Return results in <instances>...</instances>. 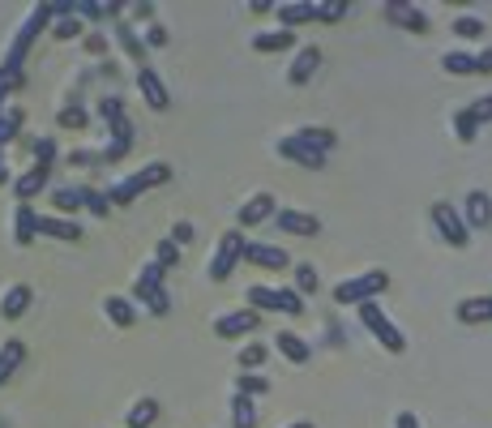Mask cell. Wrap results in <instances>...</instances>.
Returning a JSON list of instances; mask_svg holds the SVG:
<instances>
[{"mask_svg":"<svg viewBox=\"0 0 492 428\" xmlns=\"http://www.w3.org/2000/svg\"><path fill=\"white\" fill-rule=\"evenodd\" d=\"M167 180H172V167H167V163H146L141 172L124 175L116 184H107L103 197H107V206H129V201H138L146 189H158V184H167Z\"/></svg>","mask_w":492,"mask_h":428,"instance_id":"6da1fadb","label":"cell"},{"mask_svg":"<svg viewBox=\"0 0 492 428\" xmlns=\"http://www.w3.org/2000/svg\"><path fill=\"white\" fill-rule=\"evenodd\" d=\"M47 21H52V0L35 4V9H30V18L21 21V30L13 35L9 52H4V60H0V69H4V73H21V64H26V52L35 47V39L43 35V26H47Z\"/></svg>","mask_w":492,"mask_h":428,"instance_id":"7a4b0ae2","label":"cell"},{"mask_svg":"<svg viewBox=\"0 0 492 428\" xmlns=\"http://www.w3.org/2000/svg\"><path fill=\"white\" fill-rule=\"evenodd\" d=\"M390 287V274L386 270H364L355 274V278H343L335 287V304H369V300H377V292H386Z\"/></svg>","mask_w":492,"mask_h":428,"instance_id":"3957f363","label":"cell"},{"mask_svg":"<svg viewBox=\"0 0 492 428\" xmlns=\"http://www.w3.org/2000/svg\"><path fill=\"white\" fill-rule=\"evenodd\" d=\"M360 326L373 334V338H377V343H381L386 351H394V355H403V351H407V338H403V330L394 326L386 312H381V304H377V300L360 304Z\"/></svg>","mask_w":492,"mask_h":428,"instance_id":"277c9868","label":"cell"},{"mask_svg":"<svg viewBox=\"0 0 492 428\" xmlns=\"http://www.w3.org/2000/svg\"><path fill=\"white\" fill-rule=\"evenodd\" d=\"M133 304H146V309L163 317V312L172 309V300H167V287H163V270H158L155 261H146L138 274V283H133V295H129Z\"/></svg>","mask_w":492,"mask_h":428,"instance_id":"5b68a950","label":"cell"},{"mask_svg":"<svg viewBox=\"0 0 492 428\" xmlns=\"http://www.w3.org/2000/svg\"><path fill=\"white\" fill-rule=\"evenodd\" d=\"M244 244H249V240H244V232H240V227L223 232V235H218L215 257H210V270H206V274H210L215 283H223V278H227V274H232L240 261H244Z\"/></svg>","mask_w":492,"mask_h":428,"instance_id":"8992f818","label":"cell"},{"mask_svg":"<svg viewBox=\"0 0 492 428\" xmlns=\"http://www.w3.org/2000/svg\"><path fill=\"white\" fill-rule=\"evenodd\" d=\"M428 218H433V227L441 232V240L450 244V249H467V240H471V232H467V223H462V214H458V206H450V201H433V210H428Z\"/></svg>","mask_w":492,"mask_h":428,"instance_id":"52a82bcc","label":"cell"},{"mask_svg":"<svg viewBox=\"0 0 492 428\" xmlns=\"http://www.w3.org/2000/svg\"><path fill=\"white\" fill-rule=\"evenodd\" d=\"M275 210H278L275 193H266V189H261V193H253L236 210V227H240V232H244V227H261V223H270V218H275Z\"/></svg>","mask_w":492,"mask_h":428,"instance_id":"ba28073f","label":"cell"},{"mask_svg":"<svg viewBox=\"0 0 492 428\" xmlns=\"http://www.w3.org/2000/svg\"><path fill=\"white\" fill-rule=\"evenodd\" d=\"M278 155L287 158V163H300V167H309V172H321L326 163H330V155H321V150H313L309 141H300L295 133H287L283 141H278Z\"/></svg>","mask_w":492,"mask_h":428,"instance_id":"9c48e42d","label":"cell"},{"mask_svg":"<svg viewBox=\"0 0 492 428\" xmlns=\"http://www.w3.org/2000/svg\"><path fill=\"white\" fill-rule=\"evenodd\" d=\"M261 326V317L253 309H236V312H218L215 317V334L218 338H244Z\"/></svg>","mask_w":492,"mask_h":428,"instance_id":"30bf717a","label":"cell"},{"mask_svg":"<svg viewBox=\"0 0 492 428\" xmlns=\"http://www.w3.org/2000/svg\"><path fill=\"white\" fill-rule=\"evenodd\" d=\"M270 223H275L278 232H287V235H317V232H321V218H317V214H309V210H292V206H287V210L278 206Z\"/></svg>","mask_w":492,"mask_h":428,"instance_id":"8fae6325","label":"cell"},{"mask_svg":"<svg viewBox=\"0 0 492 428\" xmlns=\"http://www.w3.org/2000/svg\"><path fill=\"white\" fill-rule=\"evenodd\" d=\"M462 223H467V232H488L492 227V197L484 189H471L467 193V206H462Z\"/></svg>","mask_w":492,"mask_h":428,"instance_id":"7c38bea8","label":"cell"},{"mask_svg":"<svg viewBox=\"0 0 492 428\" xmlns=\"http://www.w3.org/2000/svg\"><path fill=\"white\" fill-rule=\"evenodd\" d=\"M138 90H141V98H146V107H150V112H167V107H172V95H167L163 78H158L150 64H141V69H138Z\"/></svg>","mask_w":492,"mask_h":428,"instance_id":"4fadbf2b","label":"cell"},{"mask_svg":"<svg viewBox=\"0 0 492 428\" xmlns=\"http://www.w3.org/2000/svg\"><path fill=\"white\" fill-rule=\"evenodd\" d=\"M47 180H52V172L47 167H26V172L13 180V197H18V206H30V197H39L43 189H47Z\"/></svg>","mask_w":492,"mask_h":428,"instance_id":"5bb4252c","label":"cell"},{"mask_svg":"<svg viewBox=\"0 0 492 428\" xmlns=\"http://www.w3.org/2000/svg\"><path fill=\"white\" fill-rule=\"evenodd\" d=\"M317 69H321V47H295V60H292V69H287V81L292 86H309V78H313Z\"/></svg>","mask_w":492,"mask_h":428,"instance_id":"9a60e30c","label":"cell"},{"mask_svg":"<svg viewBox=\"0 0 492 428\" xmlns=\"http://www.w3.org/2000/svg\"><path fill=\"white\" fill-rule=\"evenodd\" d=\"M454 317L462 326H492V295H467V300H458Z\"/></svg>","mask_w":492,"mask_h":428,"instance_id":"2e32d148","label":"cell"},{"mask_svg":"<svg viewBox=\"0 0 492 428\" xmlns=\"http://www.w3.org/2000/svg\"><path fill=\"white\" fill-rule=\"evenodd\" d=\"M35 232L52 235V240H69V244H78V240H81V223H73V218H60V214H39Z\"/></svg>","mask_w":492,"mask_h":428,"instance_id":"e0dca14e","label":"cell"},{"mask_svg":"<svg viewBox=\"0 0 492 428\" xmlns=\"http://www.w3.org/2000/svg\"><path fill=\"white\" fill-rule=\"evenodd\" d=\"M386 18H390L394 26H407V30H415V35H424V30H428V18H424V9H420V4L390 0V4H386Z\"/></svg>","mask_w":492,"mask_h":428,"instance_id":"ac0fdd59","label":"cell"},{"mask_svg":"<svg viewBox=\"0 0 492 428\" xmlns=\"http://www.w3.org/2000/svg\"><path fill=\"white\" fill-rule=\"evenodd\" d=\"M30 304H35V292H30L26 283H13L9 292L0 295V317H4V321H18V317L30 309Z\"/></svg>","mask_w":492,"mask_h":428,"instance_id":"d6986e66","label":"cell"},{"mask_svg":"<svg viewBox=\"0 0 492 428\" xmlns=\"http://www.w3.org/2000/svg\"><path fill=\"white\" fill-rule=\"evenodd\" d=\"M103 312H107V321L120 326V330L138 326V304H133L129 295H107V300H103Z\"/></svg>","mask_w":492,"mask_h":428,"instance_id":"ffe728a7","label":"cell"},{"mask_svg":"<svg viewBox=\"0 0 492 428\" xmlns=\"http://www.w3.org/2000/svg\"><path fill=\"white\" fill-rule=\"evenodd\" d=\"M244 261H253L261 270H287V253L278 244H244Z\"/></svg>","mask_w":492,"mask_h":428,"instance_id":"44dd1931","label":"cell"},{"mask_svg":"<svg viewBox=\"0 0 492 428\" xmlns=\"http://www.w3.org/2000/svg\"><path fill=\"white\" fill-rule=\"evenodd\" d=\"M21 360H26V343H21V338H4V343H0V386L21 369Z\"/></svg>","mask_w":492,"mask_h":428,"instance_id":"7402d4cb","label":"cell"},{"mask_svg":"<svg viewBox=\"0 0 492 428\" xmlns=\"http://www.w3.org/2000/svg\"><path fill=\"white\" fill-rule=\"evenodd\" d=\"M124 4H116V0H73V18L78 21H103V18H116Z\"/></svg>","mask_w":492,"mask_h":428,"instance_id":"603a6c76","label":"cell"},{"mask_svg":"<svg viewBox=\"0 0 492 428\" xmlns=\"http://www.w3.org/2000/svg\"><path fill=\"white\" fill-rule=\"evenodd\" d=\"M275 13H278V30H292L295 35V26H304V21H313V4L309 0H295V4H275Z\"/></svg>","mask_w":492,"mask_h":428,"instance_id":"cb8c5ba5","label":"cell"},{"mask_svg":"<svg viewBox=\"0 0 492 428\" xmlns=\"http://www.w3.org/2000/svg\"><path fill=\"white\" fill-rule=\"evenodd\" d=\"M275 343H278V351H283L292 364H309V360H313V347H309V343H304V338H300L295 330H283Z\"/></svg>","mask_w":492,"mask_h":428,"instance_id":"d4e9b609","label":"cell"},{"mask_svg":"<svg viewBox=\"0 0 492 428\" xmlns=\"http://www.w3.org/2000/svg\"><path fill=\"white\" fill-rule=\"evenodd\" d=\"M35 223H39V214L30 210V206H18V210H13V244L26 249V244L39 235V232H35Z\"/></svg>","mask_w":492,"mask_h":428,"instance_id":"484cf974","label":"cell"},{"mask_svg":"<svg viewBox=\"0 0 492 428\" xmlns=\"http://www.w3.org/2000/svg\"><path fill=\"white\" fill-rule=\"evenodd\" d=\"M158 420V398H138L129 415H124V428H155Z\"/></svg>","mask_w":492,"mask_h":428,"instance_id":"4316f807","label":"cell"},{"mask_svg":"<svg viewBox=\"0 0 492 428\" xmlns=\"http://www.w3.org/2000/svg\"><path fill=\"white\" fill-rule=\"evenodd\" d=\"M116 43L124 47V56L138 60V64H146V43L138 39V30L129 26V21H116Z\"/></svg>","mask_w":492,"mask_h":428,"instance_id":"83f0119b","label":"cell"},{"mask_svg":"<svg viewBox=\"0 0 492 428\" xmlns=\"http://www.w3.org/2000/svg\"><path fill=\"white\" fill-rule=\"evenodd\" d=\"M249 309L257 312V317H261V312H278V287H266V283H253V287H249Z\"/></svg>","mask_w":492,"mask_h":428,"instance_id":"f1b7e54d","label":"cell"},{"mask_svg":"<svg viewBox=\"0 0 492 428\" xmlns=\"http://www.w3.org/2000/svg\"><path fill=\"white\" fill-rule=\"evenodd\" d=\"M295 47V35L292 30H266L253 39V52H292Z\"/></svg>","mask_w":492,"mask_h":428,"instance_id":"f546056e","label":"cell"},{"mask_svg":"<svg viewBox=\"0 0 492 428\" xmlns=\"http://www.w3.org/2000/svg\"><path fill=\"white\" fill-rule=\"evenodd\" d=\"M52 206H56L60 218H69V214L81 210V189L78 184H64V189H52Z\"/></svg>","mask_w":492,"mask_h":428,"instance_id":"4dcf8cb0","label":"cell"},{"mask_svg":"<svg viewBox=\"0 0 492 428\" xmlns=\"http://www.w3.org/2000/svg\"><path fill=\"white\" fill-rule=\"evenodd\" d=\"M21 124H26V112H21V107H4V112H0V150L21 133Z\"/></svg>","mask_w":492,"mask_h":428,"instance_id":"1f68e13d","label":"cell"},{"mask_svg":"<svg viewBox=\"0 0 492 428\" xmlns=\"http://www.w3.org/2000/svg\"><path fill=\"white\" fill-rule=\"evenodd\" d=\"M232 428H257L253 398H244V394H232Z\"/></svg>","mask_w":492,"mask_h":428,"instance_id":"d6a6232c","label":"cell"},{"mask_svg":"<svg viewBox=\"0 0 492 428\" xmlns=\"http://www.w3.org/2000/svg\"><path fill=\"white\" fill-rule=\"evenodd\" d=\"M270 360V347L266 343H249V347L236 355V364H240V372H261V364Z\"/></svg>","mask_w":492,"mask_h":428,"instance_id":"836d02e7","label":"cell"},{"mask_svg":"<svg viewBox=\"0 0 492 428\" xmlns=\"http://www.w3.org/2000/svg\"><path fill=\"white\" fill-rule=\"evenodd\" d=\"M295 137H300V141H309V146H313V150H321V155H330V150H335V129H295Z\"/></svg>","mask_w":492,"mask_h":428,"instance_id":"e575fe53","label":"cell"},{"mask_svg":"<svg viewBox=\"0 0 492 428\" xmlns=\"http://www.w3.org/2000/svg\"><path fill=\"white\" fill-rule=\"evenodd\" d=\"M236 394H244V398L270 394V381H266V372H240V377H236Z\"/></svg>","mask_w":492,"mask_h":428,"instance_id":"d590c367","label":"cell"},{"mask_svg":"<svg viewBox=\"0 0 492 428\" xmlns=\"http://www.w3.org/2000/svg\"><path fill=\"white\" fill-rule=\"evenodd\" d=\"M441 69L445 73H475V52H445Z\"/></svg>","mask_w":492,"mask_h":428,"instance_id":"8d00e7d4","label":"cell"},{"mask_svg":"<svg viewBox=\"0 0 492 428\" xmlns=\"http://www.w3.org/2000/svg\"><path fill=\"white\" fill-rule=\"evenodd\" d=\"M454 133H458V141H475L479 124H475L471 107H458V112H454Z\"/></svg>","mask_w":492,"mask_h":428,"instance_id":"74e56055","label":"cell"},{"mask_svg":"<svg viewBox=\"0 0 492 428\" xmlns=\"http://www.w3.org/2000/svg\"><path fill=\"white\" fill-rule=\"evenodd\" d=\"M155 266H158L163 274L172 270V266H180V249L172 244V240H167V235H163V240L155 244Z\"/></svg>","mask_w":492,"mask_h":428,"instance_id":"f35d334b","label":"cell"},{"mask_svg":"<svg viewBox=\"0 0 492 428\" xmlns=\"http://www.w3.org/2000/svg\"><path fill=\"white\" fill-rule=\"evenodd\" d=\"M98 116L107 120V124L124 120V116H129V112H124V98H120V95H103V98H98Z\"/></svg>","mask_w":492,"mask_h":428,"instance_id":"ab89813d","label":"cell"},{"mask_svg":"<svg viewBox=\"0 0 492 428\" xmlns=\"http://www.w3.org/2000/svg\"><path fill=\"white\" fill-rule=\"evenodd\" d=\"M352 4L347 0H326V4H313V21H343Z\"/></svg>","mask_w":492,"mask_h":428,"instance_id":"60d3db41","label":"cell"},{"mask_svg":"<svg viewBox=\"0 0 492 428\" xmlns=\"http://www.w3.org/2000/svg\"><path fill=\"white\" fill-rule=\"evenodd\" d=\"M78 189H81V210L98 214V218L112 210V206H107V197H103V189H86V184H78Z\"/></svg>","mask_w":492,"mask_h":428,"instance_id":"b9f144b4","label":"cell"},{"mask_svg":"<svg viewBox=\"0 0 492 428\" xmlns=\"http://www.w3.org/2000/svg\"><path fill=\"white\" fill-rule=\"evenodd\" d=\"M278 312H287V317H300V312H304V295L295 292V287H278Z\"/></svg>","mask_w":492,"mask_h":428,"instance_id":"7bdbcfd3","label":"cell"},{"mask_svg":"<svg viewBox=\"0 0 492 428\" xmlns=\"http://www.w3.org/2000/svg\"><path fill=\"white\" fill-rule=\"evenodd\" d=\"M30 150H35V167H47V172H52V163H56V155H60L56 141H52V137H39Z\"/></svg>","mask_w":492,"mask_h":428,"instance_id":"ee69618b","label":"cell"},{"mask_svg":"<svg viewBox=\"0 0 492 428\" xmlns=\"http://www.w3.org/2000/svg\"><path fill=\"white\" fill-rule=\"evenodd\" d=\"M56 120H60V129H86V124H90V112H86V107H78V103H69V107H64Z\"/></svg>","mask_w":492,"mask_h":428,"instance_id":"f6af8a7d","label":"cell"},{"mask_svg":"<svg viewBox=\"0 0 492 428\" xmlns=\"http://www.w3.org/2000/svg\"><path fill=\"white\" fill-rule=\"evenodd\" d=\"M454 35H458V39H479V35H484V21L462 13V18H454Z\"/></svg>","mask_w":492,"mask_h":428,"instance_id":"bcb514c9","label":"cell"},{"mask_svg":"<svg viewBox=\"0 0 492 428\" xmlns=\"http://www.w3.org/2000/svg\"><path fill=\"white\" fill-rule=\"evenodd\" d=\"M52 35H56L60 43L78 39V35H81V21H78V18H56V21H52Z\"/></svg>","mask_w":492,"mask_h":428,"instance_id":"7dc6e473","label":"cell"},{"mask_svg":"<svg viewBox=\"0 0 492 428\" xmlns=\"http://www.w3.org/2000/svg\"><path fill=\"white\" fill-rule=\"evenodd\" d=\"M295 287H300V295L317 292V270L309 266V261H300V266H295Z\"/></svg>","mask_w":492,"mask_h":428,"instance_id":"c3c4849f","label":"cell"},{"mask_svg":"<svg viewBox=\"0 0 492 428\" xmlns=\"http://www.w3.org/2000/svg\"><path fill=\"white\" fill-rule=\"evenodd\" d=\"M167 240H172L176 249H184V244H193V240H197V227H193V223H176V227H172V235H167Z\"/></svg>","mask_w":492,"mask_h":428,"instance_id":"681fc988","label":"cell"},{"mask_svg":"<svg viewBox=\"0 0 492 428\" xmlns=\"http://www.w3.org/2000/svg\"><path fill=\"white\" fill-rule=\"evenodd\" d=\"M471 116H475V124H488L492 120V95H479L471 103Z\"/></svg>","mask_w":492,"mask_h":428,"instance_id":"f907efd6","label":"cell"},{"mask_svg":"<svg viewBox=\"0 0 492 428\" xmlns=\"http://www.w3.org/2000/svg\"><path fill=\"white\" fill-rule=\"evenodd\" d=\"M146 47H163V43H167V30H163V26H158V21H150V26H146Z\"/></svg>","mask_w":492,"mask_h":428,"instance_id":"816d5d0a","label":"cell"},{"mask_svg":"<svg viewBox=\"0 0 492 428\" xmlns=\"http://www.w3.org/2000/svg\"><path fill=\"white\" fill-rule=\"evenodd\" d=\"M69 163L73 167H90V163H98V150H69Z\"/></svg>","mask_w":492,"mask_h":428,"instance_id":"f5cc1de1","label":"cell"},{"mask_svg":"<svg viewBox=\"0 0 492 428\" xmlns=\"http://www.w3.org/2000/svg\"><path fill=\"white\" fill-rule=\"evenodd\" d=\"M86 52L90 56H107V39L103 35H86Z\"/></svg>","mask_w":492,"mask_h":428,"instance_id":"db71d44e","label":"cell"},{"mask_svg":"<svg viewBox=\"0 0 492 428\" xmlns=\"http://www.w3.org/2000/svg\"><path fill=\"white\" fill-rule=\"evenodd\" d=\"M475 73H492V47H484V52L475 56Z\"/></svg>","mask_w":492,"mask_h":428,"instance_id":"11a10c76","label":"cell"},{"mask_svg":"<svg viewBox=\"0 0 492 428\" xmlns=\"http://www.w3.org/2000/svg\"><path fill=\"white\" fill-rule=\"evenodd\" d=\"M394 428H420L415 411H398V415H394Z\"/></svg>","mask_w":492,"mask_h":428,"instance_id":"9f6ffc18","label":"cell"},{"mask_svg":"<svg viewBox=\"0 0 492 428\" xmlns=\"http://www.w3.org/2000/svg\"><path fill=\"white\" fill-rule=\"evenodd\" d=\"M249 9H253V13H270L275 4H270V0H249Z\"/></svg>","mask_w":492,"mask_h":428,"instance_id":"6f0895ef","label":"cell"},{"mask_svg":"<svg viewBox=\"0 0 492 428\" xmlns=\"http://www.w3.org/2000/svg\"><path fill=\"white\" fill-rule=\"evenodd\" d=\"M0 184H9V167H4V155H0Z\"/></svg>","mask_w":492,"mask_h":428,"instance_id":"680465c9","label":"cell"},{"mask_svg":"<svg viewBox=\"0 0 492 428\" xmlns=\"http://www.w3.org/2000/svg\"><path fill=\"white\" fill-rule=\"evenodd\" d=\"M287 428H317L313 420H295V424H287Z\"/></svg>","mask_w":492,"mask_h":428,"instance_id":"91938a15","label":"cell"}]
</instances>
